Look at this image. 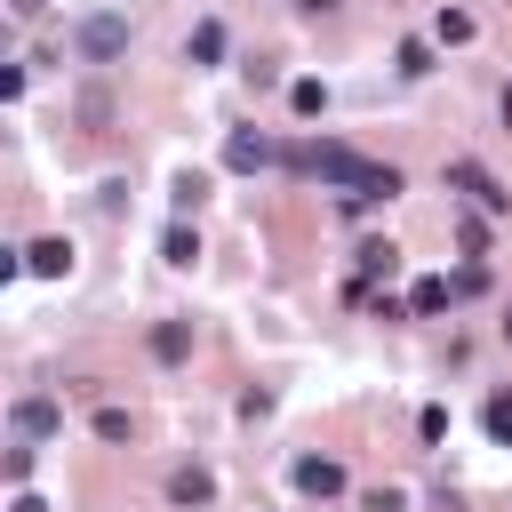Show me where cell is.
<instances>
[{
	"label": "cell",
	"instance_id": "6da1fadb",
	"mask_svg": "<svg viewBox=\"0 0 512 512\" xmlns=\"http://www.w3.org/2000/svg\"><path fill=\"white\" fill-rule=\"evenodd\" d=\"M440 184H448V192H464L480 216H504V208H512V192H504V184H496L480 160H448V168H440Z\"/></svg>",
	"mask_w": 512,
	"mask_h": 512
},
{
	"label": "cell",
	"instance_id": "7a4b0ae2",
	"mask_svg": "<svg viewBox=\"0 0 512 512\" xmlns=\"http://www.w3.org/2000/svg\"><path fill=\"white\" fill-rule=\"evenodd\" d=\"M272 160H280V144H272L264 128H232V136H224V168H232V176H256V168H272Z\"/></svg>",
	"mask_w": 512,
	"mask_h": 512
},
{
	"label": "cell",
	"instance_id": "3957f363",
	"mask_svg": "<svg viewBox=\"0 0 512 512\" xmlns=\"http://www.w3.org/2000/svg\"><path fill=\"white\" fill-rule=\"evenodd\" d=\"M120 48H128V24H120V16H88V24H80V56H88V64H112Z\"/></svg>",
	"mask_w": 512,
	"mask_h": 512
},
{
	"label": "cell",
	"instance_id": "277c9868",
	"mask_svg": "<svg viewBox=\"0 0 512 512\" xmlns=\"http://www.w3.org/2000/svg\"><path fill=\"white\" fill-rule=\"evenodd\" d=\"M296 488L328 504V496H344V464L336 456H296Z\"/></svg>",
	"mask_w": 512,
	"mask_h": 512
},
{
	"label": "cell",
	"instance_id": "5b68a950",
	"mask_svg": "<svg viewBox=\"0 0 512 512\" xmlns=\"http://www.w3.org/2000/svg\"><path fill=\"white\" fill-rule=\"evenodd\" d=\"M24 264H32L40 280H64V272H72V240H56V232H48V240H32V248H24Z\"/></svg>",
	"mask_w": 512,
	"mask_h": 512
},
{
	"label": "cell",
	"instance_id": "8992f818",
	"mask_svg": "<svg viewBox=\"0 0 512 512\" xmlns=\"http://www.w3.org/2000/svg\"><path fill=\"white\" fill-rule=\"evenodd\" d=\"M56 424H64V408H56V400H40V392H32V400H16V432H24V440H48Z\"/></svg>",
	"mask_w": 512,
	"mask_h": 512
},
{
	"label": "cell",
	"instance_id": "52a82bcc",
	"mask_svg": "<svg viewBox=\"0 0 512 512\" xmlns=\"http://www.w3.org/2000/svg\"><path fill=\"white\" fill-rule=\"evenodd\" d=\"M448 304H456V280H440V272L408 288V312H416V320H432V312H448Z\"/></svg>",
	"mask_w": 512,
	"mask_h": 512
},
{
	"label": "cell",
	"instance_id": "ba28073f",
	"mask_svg": "<svg viewBox=\"0 0 512 512\" xmlns=\"http://www.w3.org/2000/svg\"><path fill=\"white\" fill-rule=\"evenodd\" d=\"M184 56H192V64H224V24H216V16H200V24H192V40H184Z\"/></svg>",
	"mask_w": 512,
	"mask_h": 512
},
{
	"label": "cell",
	"instance_id": "9c48e42d",
	"mask_svg": "<svg viewBox=\"0 0 512 512\" xmlns=\"http://www.w3.org/2000/svg\"><path fill=\"white\" fill-rule=\"evenodd\" d=\"M168 496H176V504H208V496H216V480H208L200 464H184V472H168Z\"/></svg>",
	"mask_w": 512,
	"mask_h": 512
},
{
	"label": "cell",
	"instance_id": "30bf717a",
	"mask_svg": "<svg viewBox=\"0 0 512 512\" xmlns=\"http://www.w3.org/2000/svg\"><path fill=\"white\" fill-rule=\"evenodd\" d=\"M392 264H400L392 240H360V280H392Z\"/></svg>",
	"mask_w": 512,
	"mask_h": 512
},
{
	"label": "cell",
	"instance_id": "8fae6325",
	"mask_svg": "<svg viewBox=\"0 0 512 512\" xmlns=\"http://www.w3.org/2000/svg\"><path fill=\"white\" fill-rule=\"evenodd\" d=\"M184 352H192V328L184 320H160L152 328V360H184Z\"/></svg>",
	"mask_w": 512,
	"mask_h": 512
},
{
	"label": "cell",
	"instance_id": "7c38bea8",
	"mask_svg": "<svg viewBox=\"0 0 512 512\" xmlns=\"http://www.w3.org/2000/svg\"><path fill=\"white\" fill-rule=\"evenodd\" d=\"M432 40H440V48H464V40H472V8H440Z\"/></svg>",
	"mask_w": 512,
	"mask_h": 512
},
{
	"label": "cell",
	"instance_id": "4fadbf2b",
	"mask_svg": "<svg viewBox=\"0 0 512 512\" xmlns=\"http://www.w3.org/2000/svg\"><path fill=\"white\" fill-rule=\"evenodd\" d=\"M288 112H304V120L328 112V88H320V80H288Z\"/></svg>",
	"mask_w": 512,
	"mask_h": 512
},
{
	"label": "cell",
	"instance_id": "5bb4252c",
	"mask_svg": "<svg viewBox=\"0 0 512 512\" xmlns=\"http://www.w3.org/2000/svg\"><path fill=\"white\" fill-rule=\"evenodd\" d=\"M160 256H168V264H192V256H200V232H192V224H168Z\"/></svg>",
	"mask_w": 512,
	"mask_h": 512
},
{
	"label": "cell",
	"instance_id": "9a60e30c",
	"mask_svg": "<svg viewBox=\"0 0 512 512\" xmlns=\"http://www.w3.org/2000/svg\"><path fill=\"white\" fill-rule=\"evenodd\" d=\"M400 72L424 80V72H432V40H400Z\"/></svg>",
	"mask_w": 512,
	"mask_h": 512
},
{
	"label": "cell",
	"instance_id": "2e32d148",
	"mask_svg": "<svg viewBox=\"0 0 512 512\" xmlns=\"http://www.w3.org/2000/svg\"><path fill=\"white\" fill-rule=\"evenodd\" d=\"M128 432H136L128 408H96V440H128Z\"/></svg>",
	"mask_w": 512,
	"mask_h": 512
},
{
	"label": "cell",
	"instance_id": "e0dca14e",
	"mask_svg": "<svg viewBox=\"0 0 512 512\" xmlns=\"http://www.w3.org/2000/svg\"><path fill=\"white\" fill-rule=\"evenodd\" d=\"M488 440H504V448H512V392H496V400H488Z\"/></svg>",
	"mask_w": 512,
	"mask_h": 512
},
{
	"label": "cell",
	"instance_id": "ac0fdd59",
	"mask_svg": "<svg viewBox=\"0 0 512 512\" xmlns=\"http://www.w3.org/2000/svg\"><path fill=\"white\" fill-rule=\"evenodd\" d=\"M456 248L480 256V248H488V224H480V216H456Z\"/></svg>",
	"mask_w": 512,
	"mask_h": 512
},
{
	"label": "cell",
	"instance_id": "d6986e66",
	"mask_svg": "<svg viewBox=\"0 0 512 512\" xmlns=\"http://www.w3.org/2000/svg\"><path fill=\"white\" fill-rule=\"evenodd\" d=\"M360 512H400V488H376V496H368Z\"/></svg>",
	"mask_w": 512,
	"mask_h": 512
},
{
	"label": "cell",
	"instance_id": "ffe728a7",
	"mask_svg": "<svg viewBox=\"0 0 512 512\" xmlns=\"http://www.w3.org/2000/svg\"><path fill=\"white\" fill-rule=\"evenodd\" d=\"M8 512H48V504H40V496H24V488H16V504H8Z\"/></svg>",
	"mask_w": 512,
	"mask_h": 512
},
{
	"label": "cell",
	"instance_id": "44dd1931",
	"mask_svg": "<svg viewBox=\"0 0 512 512\" xmlns=\"http://www.w3.org/2000/svg\"><path fill=\"white\" fill-rule=\"evenodd\" d=\"M296 8H336V0H296Z\"/></svg>",
	"mask_w": 512,
	"mask_h": 512
},
{
	"label": "cell",
	"instance_id": "7402d4cb",
	"mask_svg": "<svg viewBox=\"0 0 512 512\" xmlns=\"http://www.w3.org/2000/svg\"><path fill=\"white\" fill-rule=\"evenodd\" d=\"M504 344H512V312H504Z\"/></svg>",
	"mask_w": 512,
	"mask_h": 512
}]
</instances>
